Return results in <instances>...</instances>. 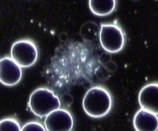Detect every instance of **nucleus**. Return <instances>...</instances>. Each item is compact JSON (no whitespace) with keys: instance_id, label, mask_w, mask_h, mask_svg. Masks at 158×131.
Here are the masks:
<instances>
[{"instance_id":"obj_4","label":"nucleus","mask_w":158,"mask_h":131,"mask_svg":"<svg viewBox=\"0 0 158 131\" xmlns=\"http://www.w3.org/2000/svg\"><path fill=\"white\" fill-rule=\"evenodd\" d=\"M12 58L21 67L27 68L33 66L37 61L38 52L35 45L31 40H19L12 46Z\"/></svg>"},{"instance_id":"obj_6","label":"nucleus","mask_w":158,"mask_h":131,"mask_svg":"<svg viewBox=\"0 0 158 131\" xmlns=\"http://www.w3.org/2000/svg\"><path fill=\"white\" fill-rule=\"evenodd\" d=\"M21 67L12 58L5 57L0 61V80L2 84L11 86L18 84L22 79Z\"/></svg>"},{"instance_id":"obj_14","label":"nucleus","mask_w":158,"mask_h":131,"mask_svg":"<svg viewBox=\"0 0 158 131\" xmlns=\"http://www.w3.org/2000/svg\"><path fill=\"white\" fill-rule=\"evenodd\" d=\"M109 53H105L103 54L101 56V61L102 62L105 63L106 64L110 61L111 55Z\"/></svg>"},{"instance_id":"obj_8","label":"nucleus","mask_w":158,"mask_h":131,"mask_svg":"<svg viewBox=\"0 0 158 131\" xmlns=\"http://www.w3.org/2000/svg\"><path fill=\"white\" fill-rule=\"evenodd\" d=\"M133 124L136 131H157L158 115L141 108L135 115Z\"/></svg>"},{"instance_id":"obj_3","label":"nucleus","mask_w":158,"mask_h":131,"mask_svg":"<svg viewBox=\"0 0 158 131\" xmlns=\"http://www.w3.org/2000/svg\"><path fill=\"white\" fill-rule=\"evenodd\" d=\"M99 37L102 47L109 53L120 52L125 45V33L120 26L116 23L102 24Z\"/></svg>"},{"instance_id":"obj_10","label":"nucleus","mask_w":158,"mask_h":131,"mask_svg":"<svg viewBox=\"0 0 158 131\" xmlns=\"http://www.w3.org/2000/svg\"><path fill=\"white\" fill-rule=\"evenodd\" d=\"M100 30L99 27L95 22H88L82 26L81 30V34L85 41L92 42L99 36Z\"/></svg>"},{"instance_id":"obj_5","label":"nucleus","mask_w":158,"mask_h":131,"mask_svg":"<svg viewBox=\"0 0 158 131\" xmlns=\"http://www.w3.org/2000/svg\"><path fill=\"white\" fill-rule=\"evenodd\" d=\"M74 119L67 110L60 108L47 115L44 125L48 131H70L74 126Z\"/></svg>"},{"instance_id":"obj_2","label":"nucleus","mask_w":158,"mask_h":131,"mask_svg":"<svg viewBox=\"0 0 158 131\" xmlns=\"http://www.w3.org/2000/svg\"><path fill=\"white\" fill-rule=\"evenodd\" d=\"M28 105L35 115L43 117L60 108L61 103L60 99L52 90L46 88H40L32 93Z\"/></svg>"},{"instance_id":"obj_12","label":"nucleus","mask_w":158,"mask_h":131,"mask_svg":"<svg viewBox=\"0 0 158 131\" xmlns=\"http://www.w3.org/2000/svg\"><path fill=\"white\" fill-rule=\"evenodd\" d=\"M22 131H46V129L41 124L33 122L28 123L25 125L22 128Z\"/></svg>"},{"instance_id":"obj_7","label":"nucleus","mask_w":158,"mask_h":131,"mask_svg":"<svg viewBox=\"0 0 158 131\" xmlns=\"http://www.w3.org/2000/svg\"><path fill=\"white\" fill-rule=\"evenodd\" d=\"M157 83L148 84L141 90L138 100L141 108L158 115Z\"/></svg>"},{"instance_id":"obj_11","label":"nucleus","mask_w":158,"mask_h":131,"mask_svg":"<svg viewBox=\"0 0 158 131\" xmlns=\"http://www.w3.org/2000/svg\"><path fill=\"white\" fill-rule=\"evenodd\" d=\"M22 128L19 123L15 119L7 118L3 119L0 122V131H20Z\"/></svg>"},{"instance_id":"obj_9","label":"nucleus","mask_w":158,"mask_h":131,"mask_svg":"<svg viewBox=\"0 0 158 131\" xmlns=\"http://www.w3.org/2000/svg\"><path fill=\"white\" fill-rule=\"evenodd\" d=\"M116 1H89V7L94 14L104 16L112 13L117 6Z\"/></svg>"},{"instance_id":"obj_1","label":"nucleus","mask_w":158,"mask_h":131,"mask_svg":"<svg viewBox=\"0 0 158 131\" xmlns=\"http://www.w3.org/2000/svg\"><path fill=\"white\" fill-rule=\"evenodd\" d=\"M113 99L109 92L105 88L95 86L89 89L83 101V106L86 114L91 117L100 118L110 112Z\"/></svg>"},{"instance_id":"obj_13","label":"nucleus","mask_w":158,"mask_h":131,"mask_svg":"<svg viewBox=\"0 0 158 131\" xmlns=\"http://www.w3.org/2000/svg\"><path fill=\"white\" fill-rule=\"evenodd\" d=\"M105 67L108 71H114L117 68L116 65L113 62H109L105 64Z\"/></svg>"}]
</instances>
